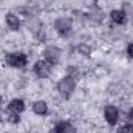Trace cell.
Wrapping results in <instances>:
<instances>
[{
	"label": "cell",
	"instance_id": "6da1fadb",
	"mask_svg": "<svg viewBox=\"0 0 133 133\" xmlns=\"http://www.w3.org/2000/svg\"><path fill=\"white\" fill-rule=\"evenodd\" d=\"M5 62L11 68H23L28 64V56L25 53H9L5 56Z\"/></svg>",
	"mask_w": 133,
	"mask_h": 133
},
{
	"label": "cell",
	"instance_id": "7a4b0ae2",
	"mask_svg": "<svg viewBox=\"0 0 133 133\" xmlns=\"http://www.w3.org/2000/svg\"><path fill=\"white\" fill-rule=\"evenodd\" d=\"M76 90V79H73L71 76L66 74L65 77H62L57 84V91L64 96V98H70L73 95V91Z\"/></svg>",
	"mask_w": 133,
	"mask_h": 133
},
{
	"label": "cell",
	"instance_id": "3957f363",
	"mask_svg": "<svg viewBox=\"0 0 133 133\" xmlns=\"http://www.w3.org/2000/svg\"><path fill=\"white\" fill-rule=\"evenodd\" d=\"M54 30L59 33V36L66 37L73 30V22L70 17H57L54 20Z\"/></svg>",
	"mask_w": 133,
	"mask_h": 133
},
{
	"label": "cell",
	"instance_id": "277c9868",
	"mask_svg": "<svg viewBox=\"0 0 133 133\" xmlns=\"http://www.w3.org/2000/svg\"><path fill=\"white\" fill-rule=\"evenodd\" d=\"M51 73H53V65H51L50 62H46L45 59H43V61H37V62L34 64V74H36L37 77L46 79V77L51 76Z\"/></svg>",
	"mask_w": 133,
	"mask_h": 133
},
{
	"label": "cell",
	"instance_id": "5b68a950",
	"mask_svg": "<svg viewBox=\"0 0 133 133\" xmlns=\"http://www.w3.org/2000/svg\"><path fill=\"white\" fill-rule=\"evenodd\" d=\"M61 57H62V51L57 46H46L43 50V59L51 65H57L61 62Z\"/></svg>",
	"mask_w": 133,
	"mask_h": 133
},
{
	"label": "cell",
	"instance_id": "8992f818",
	"mask_svg": "<svg viewBox=\"0 0 133 133\" xmlns=\"http://www.w3.org/2000/svg\"><path fill=\"white\" fill-rule=\"evenodd\" d=\"M104 118L110 125H116L119 121V108L116 105H107L104 110Z\"/></svg>",
	"mask_w": 133,
	"mask_h": 133
},
{
	"label": "cell",
	"instance_id": "52a82bcc",
	"mask_svg": "<svg viewBox=\"0 0 133 133\" xmlns=\"http://www.w3.org/2000/svg\"><path fill=\"white\" fill-rule=\"evenodd\" d=\"M110 19H111V22L116 23V25H125L127 20H129L125 11H122V9H113V11L110 12Z\"/></svg>",
	"mask_w": 133,
	"mask_h": 133
},
{
	"label": "cell",
	"instance_id": "ba28073f",
	"mask_svg": "<svg viewBox=\"0 0 133 133\" xmlns=\"http://www.w3.org/2000/svg\"><path fill=\"white\" fill-rule=\"evenodd\" d=\"M5 22H6L8 28L12 30V31H17V30L20 28V19H19V16L14 14V12H8V14L5 16Z\"/></svg>",
	"mask_w": 133,
	"mask_h": 133
},
{
	"label": "cell",
	"instance_id": "9c48e42d",
	"mask_svg": "<svg viewBox=\"0 0 133 133\" xmlns=\"http://www.w3.org/2000/svg\"><path fill=\"white\" fill-rule=\"evenodd\" d=\"M33 111L37 116H45L48 113V104L45 101H36L33 104Z\"/></svg>",
	"mask_w": 133,
	"mask_h": 133
},
{
	"label": "cell",
	"instance_id": "30bf717a",
	"mask_svg": "<svg viewBox=\"0 0 133 133\" xmlns=\"http://www.w3.org/2000/svg\"><path fill=\"white\" fill-rule=\"evenodd\" d=\"M54 129L59 133H76V127H74L71 122H68V121H61V122H57Z\"/></svg>",
	"mask_w": 133,
	"mask_h": 133
},
{
	"label": "cell",
	"instance_id": "8fae6325",
	"mask_svg": "<svg viewBox=\"0 0 133 133\" xmlns=\"http://www.w3.org/2000/svg\"><path fill=\"white\" fill-rule=\"evenodd\" d=\"M8 107H9V110H11V111H14V113H19V115H20V113L25 110V102H23V99H17V98H16V99H12L11 102H9V105H8Z\"/></svg>",
	"mask_w": 133,
	"mask_h": 133
},
{
	"label": "cell",
	"instance_id": "7c38bea8",
	"mask_svg": "<svg viewBox=\"0 0 133 133\" xmlns=\"http://www.w3.org/2000/svg\"><path fill=\"white\" fill-rule=\"evenodd\" d=\"M26 25H28V28H30V30H31V31H33L34 34L39 33V31L42 30V23H40V22H39L37 19H34V17L28 20V23H26Z\"/></svg>",
	"mask_w": 133,
	"mask_h": 133
},
{
	"label": "cell",
	"instance_id": "4fadbf2b",
	"mask_svg": "<svg viewBox=\"0 0 133 133\" xmlns=\"http://www.w3.org/2000/svg\"><path fill=\"white\" fill-rule=\"evenodd\" d=\"M5 118H6L11 124H19V121H20L19 113H14V111H11V110H9V113H6V115H5Z\"/></svg>",
	"mask_w": 133,
	"mask_h": 133
},
{
	"label": "cell",
	"instance_id": "5bb4252c",
	"mask_svg": "<svg viewBox=\"0 0 133 133\" xmlns=\"http://www.w3.org/2000/svg\"><path fill=\"white\" fill-rule=\"evenodd\" d=\"M77 51H79V54L90 56V54H91V46H88V45H85V43H81V45L77 46Z\"/></svg>",
	"mask_w": 133,
	"mask_h": 133
},
{
	"label": "cell",
	"instance_id": "9a60e30c",
	"mask_svg": "<svg viewBox=\"0 0 133 133\" xmlns=\"http://www.w3.org/2000/svg\"><path fill=\"white\" fill-rule=\"evenodd\" d=\"M118 133H133V125L130 124H124L118 129Z\"/></svg>",
	"mask_w": 133,
	"mask_h": 133
},
{
	"label": "cell",
	"instance_id": "2e32d148",
	"mask_svg": "<svg viewBox=\"0 0 133 133\" xmlns=\"http://www.w3.org/2000/svg\"><path fill=\"white\" fill-rule=\"evenodd\" d=\"M79 74H81V73H79L77 68H74V66H70V68H68V76H71L73 79H77Z\"/></svg>",
	"mask_w": 133,
	"mask_h": 133
},
{
	"label": "cell",
	"instance_id": "e0dca14e",
	"mask_svg": "<svg viewBox=\"0 0 133 133\" xmlns=\"http://www.w3.org/2000/svg\"><path fill=\"white\" fill-rule=\"evenodd\" d=\"M127 124L133 125V107L129 110V113H127Z\"/></svg>",
	"mask_w": 133,
	"mask_h": 133
},
{
	"label": "cell",
	"instance_id": "ac0fdd59",
	"mask_svg": "<svg viewBox=\"0 0 133 133\" xmlns=\"http://www.w3.org/2000/svg\"><path fill=\"white\" fill-rule=\"evenodd\" d=\"M125 53H127V56H129L130 59H133V43H129V45H127Z\"/></svg>",
	"mask_w": 133,
	"mask_h": 133
},
{
	"label": "cell",
	"instance_id": "d6986e66",
	"mask_svg": "<svg viewBox=\"0 0 133 133\" xmlns=\"http://www.w3.org/2000/svg\"><path fill=\"white\" fill-rule=\"evenodd\" d=\"M3 119H5V113H3V111H2V108H0V122H2Z\"/></svg>",
	"mask_w": 133,
	"mask_h": 133
},
{
	"label": "cell",
	"instance_id": "ffe728a7",
	"mask_svg": "<svg viewBox=\"0 0 133 133\" xmlns=\"http://www.w3.org/2000/svg\"><path fill=\"white\" fill-rule=\"evenodd\" d=\"M50 133H59V132H57L56 129H53V130H50Z\"/></svg>",
	"mask_w": 133,
	"mask_h": 133
},
{
	"label": "cell",
	"instance_id": "44dd1931",
	"mask_svg": "<svg viewBox=\"0 0 133 133\" xmlns=\"http://www.w3.org/2000/svg\"><path fill=\"white\" fill-rule=\"evenodd\" d=\"M2 101H3V96H2V95H0V104H2Z\"/></svg>",
	"mask_w": 133,
	"mask_h": 133
}]
</instances>
